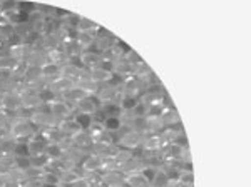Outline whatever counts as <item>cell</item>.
I'll list each match as a JSON object with an SVG mask.
<instances>
[{
    "label": "cell",
    "mask_w": 251,
    "mask_h": 187,
    "mask_svg": "<svg viewBox=\"0 0 251 187\" xmlns=\"http://www.w3.org/2000/svg\"><path fill=\"white\" fill-rule=\"evenodd\" d=\"M9 132L15 140L27 142L37 134V127L32 124L30 117H14L9 125Z\"/></svg>",
    "instance_id": "1"
},
{
    "label": "cell",
    "mask_w": 251,
    "mask_h": 187,
    "mask_svg": "<svg viewBox=\"0 0 251 187\" xmlns=\"http://www.w3.org/2000/svg\"><path fill=\"white\" fill-rule=\"evenodd\" d=\"M30 120H32V124L37 127V131H40V129L57 127V124H59V122L54 119V116L49 112V105H40L37 111L32 112Z\"/></svg>",
    "instance_id": "2"
},
{
    "label": "cell",
    "mask_w": 251,
    "mask_h": 187,
    "mask_svg": "<svg viewBox=\"0 0 251 187\" xmlns=\"http://www.w3.org/2000/svg\"><path fill=\"white\" fill-rule=\"evenodd\" d=\"M49 112L54 116V119L60 122L64 119H69V117L74 116V107H72L71 104H67L64 99H55L54 102L49 104Z\"/></svg>",
    "instance_id": "3"
},
{
    "label": "cell",
    "mask_w": 251,
    "mask_h": 187,
    "mask_svg": "<svg viewBox=\"0 0 251 187\" xmlns=\"http://www.w3.org/2000/svg\"><path fill=\"white\" fill-rule=\"evenodd\" d=\"M124 181L126 176L119 169H111L100 172V182H102L104 187H121L124 184Z\"/></svg>",
    "instance_id": "4"
},
{
    "label": "cell",
    "mask_w": 251,
    "mask_h": 187,
    "mask_svg": "<svg viewBox=\"0 0 251 187\" xmlns=\"http://www.w3.org/2000/svg\"><path fill=\"white\" fill-rule=\"evenodd\" d=\"M104 167H106V159L96 154H87V157L80 164L82 172H102Z\"/></svg>",
    "instance_id": "5"
},
{
    "label": "cell",
    "mask_w": 251,
    "mask_h": 187,
    "mask_svg": "<svg viewBox=\"0 0 251 187\" xmlns=\"http://www.w3.org/2000/svg\"><path fill=\"white\" fill-rule=\"evenodd\" d=\"M121 92H123V97H136V99H139L141 94H143V85L134 75L127 77L121 85Z\"/></svg>",
    "instance_id": "6"
},
{
    "label": "cell",
    "mask_w": 251,
    "mask_h": 187,
    "mask_svg": "<svg viewBox=\"0 0 251 187\" xmlns=\"http://www.w3.org/2000/svg\"><path fill=\"white\" fill-rule=\"evenodd\" d=\"M24 62L27 64V67H42L49 62L47 52L44 48H29V54H27L25 60Z\"/></svg>",
    "instance_id": "7"
},
{
    "label": "cell",
    "mask_w": 251,
    "mask_h": 187,
    "mask_svg": "<svg viewBox=\"0 0 251 187\" xmlns=\"http://www.w3.org/2000/svg\"><path fill=\"white\" fill-rule=\"evenodd\" d=\"M74 85H75V82H72V80L66 79V77L59 75V77H55V79H52L50 82H49L47 87L50 89V91L54 92L57 97H62L64 94L71 91V89L74 87Z\"/></svg>",
    "instance_id": "8"
},
{
    "label": "cell",
    "mask_w": 251,
    "mask_h": 187,
    "mask_svg": "<svg viewBox=\"0 0 251 187\" xmlns=\"http://www.w3.org/2000/svg\"><path fill=\"white\" fill-rule=\"evenodd\" d=\"M159 119H161V122H163L164 129L173 127L174 124H177V122H181L179 114H177L176 107H174V105H173L171 100H169V102L166 104V109L163 111V114H161V116H159Z\"/></svg>",
    "instance_id": "9"
},
{
    "label": "cell",
    "mask_w": 251,
    "mask_h": 187,
    "mask_svg": "<svg viewBox=\"0 0 251 187\" xmlns=\"http://www.w3.org/2000/svg\"><path fill=\"white\" fill-rule=\"evenodd\" d=\"M57 131L62 137H67V139H71V137H74L75 134L80 132V127L74 122L72 117H69V119H64L60 120L57 124Z\"/></svg>",
    "instance_id": "10"
},
{
    "label": "cell",
    "mask_w": 251,
    "mask_h": 187,
    "mask_svg": "<svg viewBox=\"0 0 251 187\" xmlns=\"http://www.w3.org/2000/svg\"><path fill=\"white\" fill-rule=\"evenodd\" d=\"M100 104L97 102L96 97H84L80 102L74 105V112H82V114H94L96 111H99Z\"/></svg>",
    "instance_id": "11"
},
{
    "label": "cell",
    "mask_w": 251,
    "mask_h": 187,
    "mask_svg": "<svg viewBox=\"0 0 251 187\" xmlns=\"http://www.w3.org/2000/svg\"><path fill=\"white\" fill-rule=\"evenodd\" d=\"M82 169L80 167H67L64 169L62 172L59 174V184H66V186H71L72 182H75L79 177H82Z\"/></svg>",
    "instance_id": "12"
},
{
    "label": "cell",
    "mask_w": 251,
    "mask_h": 187,
    "mask_svg": "<svg viewBox=\"0 0 251 187\" xmlns=\"http://www.w3.org/2000/svg\"><path fill=\"white\" fill-rule=\"evenodd\" d=\"M89 77H91V80H94L97 85H104L112 79V72L106 70V69H100V67H94V69H89Z\"/></svg>",
    "instance_id": "13"
},
{
    "label": "cell",
    "mask_w": 251,
    "mask_h": 187,
    "mask_svg": "<svg viewBox=\"0 0 251 187\" xmlns=\"http://www.w3.org/2000/svg\"><path fill=\"white\" fill-rule=\"evenodd\" d=\"M71 142L74 147H79V149L86 150V152L91 150V145H92L91 136H89V132H86V131H80L79 134H75L74 137H71Z\"/></svg>",
    "instance_id": "14"
},
{
    "label": "cell",
    "mask_w": 251,
    "mask_h": 187,
    "mask_svg": "<svg viewBox=\"0 0 251 187\" xmlns=\"http://www.w3.org/2000/svg\"><path fill=\"white\" fill-rule=\"evenodd\" d=\"M27 145H29V150H30V156H39V154H44L46 152V147H47V142L35 134L32 139L27 140Z\"/></svg>",
    "instance_id": "15"
},
{
    "label": "cell",
    "mask_w": 251,
    "mask_h": 187,
    "mask_svg": "<svg viewBox=\"0 0 251 187\" xmlns=\"http://www.w3.org/2000/svg\"><path fill=\"white\" fill-rule=\"evenodd\" d=\"M47 57H49V62H50V64H55L57 67L66 66V64L69 62V57H67L66 54H64V50H62L60 47L49 50V52H47Z\"/></svg>",
    "instance_id": "16"
},
{
    "label": "cell",
    "mask_w": 251,
    "mask_h": 187,
    "mask_svg": "<svg viewBox=\"0 0 251 187\" xmlns=\"http://www.w3.org/2000/svg\"><path fill=\"white\" fill-rule=\"evenodd\" d=\"M123 125H124L123 117H106L102 122L104 131L109 132V134H117L121 129H123Z\"/></svg>",
    "instance_id": "17"
},
{
    "label": "cell",
    "mask_w": 251,
    "mask_h": 187,
    "mask_svg": "<svg viewBox=\"0 0 251 187\" xmlns=\"http://www.w3.org/2000/svg\"><path fill=\"white\" fill-rule=\"evenodd\" d=\"M2 17H5V19H7V22L12 23L14 27L24 25V23H29V15H27V14H22V12H19L17 9L9 12V14H5V15H2Z\"/></svg>",
    "instance_id": "18"
},
{
    "label": "cell",
    "mask_w": 251,
    "mask_h": 187,
    "mask_svg": "<svg viewBox=\"0 0 251 187\" xmlns=\"http://www.w3.org/2000/svg\"><path fill=\"white\" fill-rule=\"evenodd\" d=\"M64 154H66V149H64L62 145H60V142H50V144H47V147H46V156H47L50 161L62 159Z\"/></svg>",
    "instance_id": "19"
},
{
    "label": "cell",
    "mask_w": 251,
    "mask_h": 187,
    "mask_svg": "<svg viewBox=\"0 0 251 187\" xmlns=\"http://www.w3.org/2000/svg\"><path fill=\"white\" fill-rule=\"evenodd\" d=\"M80 69H82V67H75V66H72V64L67 62L66 66L60 67V75L77 84V80H79V77H80Z\"/></svg>",
    "instance_id": "20"
},
{
    "label": "cell",
    "mask_w": 251,
    "mask_h": 187,
    "mask_svg": "<svg viewBox=\"0 0 251 187\" xmlns=\"http://www.w3.org/2000/svg\"><path fill=\"white\" fill-rule=\"evenodd\" d=\"M12 35H14V25L7 22L5 17L0 15V42L7 44L12 39Z\"/></svg>",
    "instance_id": "21"
},
{
    "label": "cell",
    "mask_w": 251,
    "mask_h": 187,
    "mask_svg": "<svg viewBox=\"0 0 251 187\" xmlns=\"http://www.w3.org/2000/svg\"><path fill=\"white\" fill-rule=\"evenodd\" d=\"M72 119H74L75 124L80 127V131H89L92 125V116L91 114H82V112H74V116H72Z\"/></svg>",
    "instance_id": "22"
},
{
    "label": "cell",
    "mask_w": 251,
    "mask_h": 187,
    "mask_svg": "<svg viewBox=\"0 0 251 187\" xmlns=\"http://www.w3.org/2000/svg\"><path fill=\"white\" fill-rule=\"evenodd\" d=\"M40 74H42V79H46L47 82H50L52 79L60 75V67H57L55 64L47 62L46 66L40 67Z\"/></svg>",
    "instance_id": "23"
},
{
    "label": "cell",
    "mask_w": 251,
    "mask_h": 187,
    "mask_svg": "<svg viewBox=\"0 0 251 187\" xmlns=\"http://www.w3.org/2000/svg\"><path fill=\"white\" fill-rule=\"evenodd\" d=\"M100 111L104 112L106 117H123L124 112L121 109L119 102H109V104H102L100 105Z\"/></svg>",
    "instance_id": "24"
},
{
    "label": "cell",
    "mask_w": 251,
    "mask_h": 187,
    "mask_svg": "<svg viewBox=\"0 0 251 187\" xmlns=\"http://www.w3.org/2000/svg\"><path fill=\"white\" fill-rule=\"evenodd\" d=\"M96 42V35L91 34V32H79L77 35V44L82 47V50H89V48L94 47Z\"/></svg>",
    "instance_id": "25"
},
{
    "label": "cell",
    "mask_w": 251,
    "mask_h": 187,
    "mask_svg": "<svg viewBox=\"0 0 251 187\" xmlns=\"http://www.w3.org/2000/svg\"><path fill=\"white\" fill-rule=\"evenodd\" d=\"M19 60H15L14 57H10L9 54H2L0 55V74H10L12 69L15 67Z\"/></svg>",
    "instance_id": "26"
},
{
    "label": "cell",
    "mask_w": 251,
    "mask_h": 187,
    "mask_svg": "<svg viewBox=\"0 0 251 187\" xmlns=\"http://www.w3.org/2000/svg\"><path fill=\"white\" fill-rule=\"evenodd\" d=\"M99 27L100 25H97L94 20H91V19H87V17H80L77 30L79 32H91V34L96 35V32H97V28H99Z\"/></svg>",
    "instance_id": "27"
},
{
    "label": "cell",
    "mask_w": 251,
    "mask_h": 187,
    "mask_svg": "<svg viewBox=\"0 0 251 187\" xmlns=\"http://www.w3.org/2000/svg\"><path fill=\"white\" fill-rule=\"evenodd\" d=\"M17 140L14 137H7V139L0 140V156H14V147Z\"/></svg>",
    "instance_id": "28"
},
{
    "label": "cell",
    "mask_w": 251,
    "mask_h": 187,
    "mask_svg": "<svg viewBox=\"0 0 251 187\" xmlns=\"http://www.w3.org/2000/svg\"><path fill=\"white\" fill-rule=\"evenodd\" d=\"M148 114H149L148 105H146L143 100H137L134 109L129 112V117H131V119H141V117H148Z\"/></svg>",
    "instance_id": "29"
},
{
    "label": "cell",
    "mask_w": 251,
    "mask_h": 187,
    "mask_svg": "<svg viewBox=\"0 0 251 187\" xmlns=\"http://www.w3.org/2000/svg\"><path fill=\"white\" fill-rule=\"evenodd\" d=\"M169 182L171 181H169L168 174H166L163 169H157L156 176L151 182V187H169Z\"/></svg>",
    "instance_id": "30"
},
{
    "label": "cell",
    "mask_w": 251,
    "mask_h": 187,
    "mask_svg": "<svg viewBox=\"0 0 251 187\" xmlns=\"http://www.w3.org/2000/svg\"><path fill=\"white\" fill-rule=\"evenodd\" d=\"M126 181L129 182V186L131 187H151V184H149L146 179L141 176L139 172L137 174H132V176H127L126 177Z\"/></svg>",
    "instance_id": "31"
},
{
    "label": "cell",
    "mask_w": 251,
    "mask_h": 187,
    "mask_svg": "<svg viewBox=\"0 0 251 187\" xmlns=\"http://www.w3.org/2000/svg\"><path fill=\"white\" fill-rule=\"evenodd\" d=\"M177 182L186 187H194V172L193 170H181Z\"/></svg>",
    "instance_id": "32"
},
{
    "label": "cell",
    "mask_w": 251,
    "mask_h": 187,
    "mask_svg": "<svg viewBox=\"0 0 251 187\" xmlns=\"http://www.w3.org/2000/svg\"><path fill=\"white\" fill-rule=\"evenodd\" d=\"M17 10L22 12V14H27L30 17L32 14H35L37 12V3L35 2H17Z\"/></svg>",
    "instance_id": "33"
},
{
    "label": "cell",
    "mask_w": 251,
    "mask_h": 187,
    "mask_svg": "<svg viewBox=\"0 0 251 187\" xmlns=\"http://www.w3.org/2000/svg\"><path fill=\"white\" fill-rule=\"evenodd\" d=\"M14 157H30V150H29L27 142L17 140V144H15V147H14Z\"/></svg>",
    "instance_id": "34"
},
{
    "label": "cell",
    "mask_w": 251,
    "mask_h": 187,
    "mask_svg": "<svg viewBox=\"0 0 251 187\" xmlns=\"http://www.w3.org/2000/svg\"><path fill=\"white\" fill-rule=\"evenodd\" d=\"M137 100L139 99H136V97H123L121 99V102H119V105H121V109H123V112L124 114H129L134 109V105L137 104Z\"/></svg>",
    "instance_id": "35"
},
{
    "label": "cell",
    "mask_w": 251,
    "mask_h": 187,
    "mask_svg": "<svg viewBox=\"0 0 251 187\" xmlns=\"http://www.w3.org/2000/svg\"><path fill=\"white\" fill-rule=\"evenodd\" d=\"M171 144L177 145V147H181V149L189 147V140H188V136H186V132L174 134V137H173V142H171Z\"/></svg>",
    "instance_id": "36"
},
{
    "label": "cell",
    "mask_w": 251,
    "mask_h": 187,
    "mask_svg": "<svg viewBox=\"0 0 251 187\" xmlns=\"http://www.w3.org/2000/svg\"><path fill=\"white\" fill-rule=\"evenodd\" d=\"M156 172H157V169L156 167H151V165H143V167H141V170H139V174L146 179V181L149 182V184L152 182V179H154Z\"/></svg>",
    "instance_id": "37"
},
{
    "label": "cell",
    "mask_w": 251,
    "mask_h": 187,
    "mask_svg": "<svg viewBox=\"0 0 251 187\" xmlns=\"http://www.w3.org/2000/svg\"><path fill=\"white\" fill-rule=\"evenodd\" d=\"M17 9V2L14 0H5V2H0V15H5L9 12Z\"/></svg>",
    "instance_id": "38"
},
{
    "label": "cell",
    "mask_w": 251,
    "mask_h": 187,
    "mask_svg": "<svg viewBox=\"0 0 251 187\" xmlns=\"http://www.w3.org/2000/svg\"><path fill=\"white\" fill-rule=\"evenodd\" d=\"M14 167L15 169H20V170L29 169L30 167V157H15Z\"/></svg>",
    "instance_id": "39"
},
{
    "label": "cell",
    "mask_w": 251,
    "mask_h": 187,
    "mask_svg": "<svg viewBox=\"0 0 251 187\" xmlns=\"http://www.w3.org/2000/svg\"><path fill=\"white\" fill-rule=\"evenodd\" d=\"M124 59L127 60V62L131 64L132 67H136V66H139L141 62H144V60L139 57V54H137V52H134V50H131V52H129V54L124 57Z\"/></svg>",
    "instance_id": "40"
},
{
    "label": "cell",
    "mask_w": 251,
    "mask_h": 187,
    "mask_svg": "<svg viewBox=\"0 0 251 187\" xmlns=\"http://www.w3.org/2000/svg\"><path fill=\"white\" fill-rule=\"evenodd\" d=\"M42 184H47V186H57L59 184V177L52 172H46L42 176Z\"/></svg>",
    "instance_id": "41"
},
{
    "label": "cell",
    "mask_w": 251,
    "mask_h": 187,
    "mask_svg": "<svg viewBox=\"0 0 251 187\" xmlns=\"http://www.w3.org/2000/svg\"><path fill=\"white\" fill-rule=\"evenodd\" d=\"M12 119H14V117H12L9 112H5V111L0 109V127H9Z\"/></svg>",
    "instance_id": "42"
},
{
    "label": "cell",
    "mask_w": 251,
    "mask_h": 187,
    "mask_svg": "<svg viewBox=\"0 0 251 187\" xmlns=\"http://www.w3.org/2000/svg\"><path fill=\"white\" fill-rule=\"evenodd\" d=\"M69 187H91V184H89V181L86 177H79L75 182H72Z\"/></svg>",
    "instance_id": "43"
},
{
    "label": "cell",
    "mask_w": 251,
    "mask_h": 187,
    "mask_svg": "<svg viewBox=\"0 0 251 187\" xmlns=\"http://www.w3.org/2000/svg\"><path fill=\"white\" fill-rule=\"evenodd\" d=\"M5 182H7V179H5V177H0V187L5 186Z\"/></svg>",
    "instance_id": "44"
},
{
    "label": "cell",
    "mask_w": 251,
    "mask_h": 187,
    "mask_svg": "<svg viewBox=\"0 0 251 187\" xmlns=\"http://www.w3.org/2000/svg\"><path fill=\"white\" fill-rule=\"evenodd\" d=\"M55 187H69V186H66V184H57Z\"/></svg>",
    "instance_id": "45"
},
{
    "label": "cell",
    "mask_w": 251,
    "mask_h": 187,
    "mask_svg": "<svg viewBox=\"0 0 251 187\" xmlns=\"http://www.w3.org/2000/svg\"><path fill=\"white\" fill-rule=\"evenodd\" d=\"M91 187H104L102 184H96V186H91Z\"/></svg>",
    "instance_id": "46"
}]
</instances>
